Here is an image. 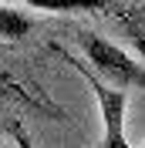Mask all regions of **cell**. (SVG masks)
Returning a JSON list of instances; mask_svg holds the SVG:
<instances>
[{"label": "cell", "mask_w": 145, "mask_h": 148, "mask_svg": "<svg viewBox=\"0 0 145 148\" xmlns=\"http://www.w3.org/2000/svg\"><path fill=\"white\" fill-rule=\"evenodd\" d=\"M78 40H81V51H84V64L98 77L118 84V88H142L145 91V67L138 61H132V54L125 47H118L115 40H108L101 34H91V30H81Z\"/></svg>", "instance_id": "6da1fadb"}, {"label": "cell", "mask_w": 145, "mask_h": 148, "mask_svg": "<svg viewBox=\"0 0 145 148\" xmlns=\"http://www.w3.org/2000/svg\"><path fill=\"white\" fill-rule=\"evenodd\" d=\"M64 57H68V64L88 81L91 94H95V101H98V111H101V148H132L128 138H125L128 94L122 91V88H105V81H101L84 61H78V57H71V54H64Z\"/></svg>", "instance_id": "7a4b0ae2"}, {"label": "cell", "mask_w": 145, "mask_h": 148, "mask_svg": "<svg viewBox=\"0 0 145 148\" xmlns=\"http://www.w3.org/2000/svg\"><path fill=\"white\" fill-rule=\"evenodd\" d=\"M24 3L51 10V14H74V10H101V7L118 3V0H24Z\"/></svg>", "instance_id": "5b68a950"}, {"label": "cell", "mask_w": 145, "mask_h": 148, "mask_svg": "<svg viewBox=\"0 0 145 148\" xmlns=\"http://www.w3.org/2000/svg\"><path fill=\"white\" fill-rule=\"evenodd\" d=\"M14 138H17V145H20V148H30V138L24 135V128H20V125H14Z\"/></svg>", "instance_id": "8992f818"}, {"label": "cell", "mask_w": 145, "mask_h": 148, "mask_svg": "<svg viewBox=\"0 0 145 148\" xmlns=\"http://www.w3.org/2000/svg\"><path fill=\"white\" fill-rule=\"evenodd\" d=\"M30 27H34V20L27 14H20L14 7H0V44H17V40H24Z\"/></svg>", "instance_id": "277c9868"}, {"label": "cell", "mask_w": 145, "mask_h": 148, "mask_svg": "<svg viewBox=\"0 0 145 148\" xmlns=\"http://www.w3.org/2000/svg\"><path fill=\"white\" fill-rule=\"evenodd\" d=\"M115 17L122 24V30H125V37L132 40V47L145 57V3L122 7V10H115Z\"/></svg>", "instance_id": "3957f363"}]
</instances>
